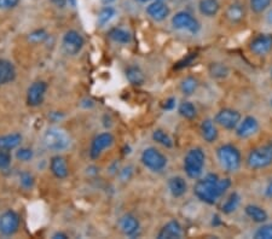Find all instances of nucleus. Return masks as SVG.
I'll return each instance as SVG.
<instances>
[{"label": "nucleus", "instance_id": "22", "mask_svg": "<svg viewBox=\"0 0 272 239\" xmlns=\"http://www.w3.org/2000/svg\"><path fill=\"white\" fill-rule=\"evenodd\" d=\"M201 134L202 138H204V141H207V143H214L216 139H218V129H216L215 123L213 120L207 119L204 120V121H202Z\"/></svg>", "mask_w": 272, "mask_h": 239}, {"label": "nucleus", "instance_id": "27", "mask_svg": "<svg viewBox=\"0 0 272 239\" xmlns=\"http://www.w3.org/2000/svg\"><path fill=\"white\" fill-rule=\"evenodd\" d=\"M108 35L113 41L119 44H129L132 40V35L122 28H113Z\"/></svg>", "mask_w": 272, "mask_h": 239}, {"label": "nucleus", "instance_id": "20", "mask_svg": "<svg viewBox=\"0 0 272 239\" xmlns=\"http://www.w3.org/2000/svg\"><path fill=\"white\" fill-rule=\"evenodd\" d=\"M16 77L15 65L7 60H0V86L12 82Z\"/></svg>", "mask_w": 272, "mask_h": 239}, {"label": "nucleus", "instance_id": "33", "mask_svg": "<svg viewBox=\"0 0 272 239\" xmlns=\"http://www.w3.org/2000/svg\"><path fill=\"white\" fill-rule=\"evenodd\" d=\"M115 16V9L112 6H105L101 10L98 15V24L99 27H103L107 23L112 21V18Z\"/></svg>", "mask_w": 272, "mask_h": 239}, {"label": "nucleus", "instance_id": "36", "mask_svg": "<svg viewBox=\"0 0 272 239\" xmlns=\"http://www.w3.org/2000/svg\"><path fill=\"white\" fill-rule=\"evenodd\" d=\"M46 38H47V33L45 32V30L37 29V30H34V32L30 33L29 37H28V40L33 44H39V43H43Z\"/></svg>", "mask_w": 272, "mask_h": 239}, {"label": "nucleus", "instance_id": "44", "mask_svg": "<svg viewBox=\"0 0 272 239\" xmlns=\"http://www.w3.org/2000/svg\"><path fill=\"white\" fill-rule=\"evenodd\" d=\"M52 1H54L57 6H61V7H63L67 4V0H52Z\"/></svg>", "mask_w": 272, "mask_h": 239}, {"label": "nucleus", "instance_id": "40", "mask_svg": "<svg viewBox=\"0 0 272 239\" xmlns=\"http://www.w3.org/2000/svg\"><path fill=\"white\" fill-rule=\"evenodd\" d=\"M18 2L19 0H0V10L15 9Z\"/></svg>", "mask_w": 272, "mask_h": 239}, {"label": "nucleus", "instance_id": "18", "mask_svg": "<svg viewBox=\"0 0 272 239\" xmlns=\"http://www.w3.org/2000/svg\"><path fill=\"white\" fill-rule=\"evenodd\" d=\"M50 171L57 178V179H66L69 175L68 165L65 157L54 156L50 161Z\"/></svg>", "mask_w": 272, "mask_h": 239}, {"label": "nucleus", "instance_id": "42", "mask_svg": "<svg viewBox=\"0 0 272 239\" xmlns=\"http://www.w3.org/2000/svg\"><path fill=\"white\" fill-rule=\"evenodd\" d=\"M265 196L269 197V198H272V181L269 182L268 187L265 190Z\"/></svg>", "mask_w": 272, "mask_h": 239}, {"label": "nucleus", "instance_id": "5", "mask_svg": "<svg viewBox=\"0 0 272 239\" xmlns=\"http://www.w3.org/2000/svg\"><path fill=\"white\" fill-rule=\"evenodd\" d=\"M247 165L251 169H263L272 165V151L269 146L258 147L252 150L247 157Z\"/></svg>", "mask_w": 272, "mask_h": 239}, {"label": "nucleus", "instance_id": "1", "mask_svg": "<svg viewBox=\"0 0 272 239\" xmlns=\"http://www.w3.org/2000/svg\"><path fill=\"white\" fill-rule=\"evenodd\" d=\"M230 186V179H220L216 174H208L204 179L197 180L194 186V193L200 201L213 205L229 190Z\"/></svg>", "mask_w": 272, "mask_h": 239}, {"label": "nucleus", "instance_id": "24", "mask_svg": "<svg viewBox=\"0 0 272 239\" xmlns=\"http://www.w3.org/2000/svg\"><path fill=\"white\" fill-rule=\"evenodd\" d=\"M199 10L206 17H214L220 10V4L218 0H200Z\"/></svg>", "mask_w": 272, "mask_h": 239}, {"label": "nucleus", "instance_id": "10", "mask_svg": "<svg viewBox=\"0 0 272 239\" xmlns=\"http://www.w3.org/2000/svg\"><path fill=\"white\" fill-rule=\"evenodd\" d=\"M215 123H218L219 126H221L223 128L227 130L235 129L236 127L238 126V123L241 122V114L238 113L237 110L229 109V108H225V109H221L216 113Z\"/></svg>", "mask_w": 272, "mask_h": 239}, {"label": "nucleus", "instance_id": "4", "mask_svg": "<svg viewBox=\"0 0 272 239\" xmlns=\"http://www.w3.org/2000/svg\"><path fill=\"white\" fill-rule=\"evenodd\" d=\"M216 157L219 163L227 172H236L240 169L242 156L237 147L231 144H224L216 150Z\"/></svg>", "mask_w": 272, "mask_h": 239}, {"label": "nucleus", "instance_id": "49", "mask_svg": "<svg viewBox=\"0 0 272 239\" xmlns=\"http://www.w3.org/2000/svg\"><path fill=\"white\" fill-rule=\"evenodd\" d=\"M138 1H139V2H146V1H149V0H138Z\"/></svg>", "mask_w": 272, "mask_h": 239}, {"label": "nucleus", "instance_id": "38", "mask_svg": "<svg viewBox=\"0 0 272 239\" xmlns=\"http://www.w3.org/2000/svg\"><path fill=\"white\" fill-rule=\"evenodd\" d=\"M33 155L34 154H33L32 149H28V147H21L16 152V157H17L18 161H22V162H28L33 158Z\"/></svg>", "mask_w": 272, "mask_h": 239}, {"label": "nucleus", "instance_id": "15", "mask_svg": "<svg viewBox=\"0 0 272 239\" xmlns=\"http://www.w3.org/2000/svg\"><path fill=\"white\" fill-rule=\"evenodd\" d=\"M119 226H120L121 232L124 233L125 236L133 237V236L137 235L138 231H139V221H138L137 218L133 216L132 214H125V215L120 219Z\"/></svg>", "mask_w": 272, "mask_h": 239}, {"label": "nucleus", "instance_id": "26", "mask_svg": "<svg viewBox=\"0 0 272 239\" xmlns=\"http://www.w3.org/2000/svg\"><path fill=\"white\" fill-rule=\"evenodd\" d=\"M126 77L127 80L135 86H140L145 82V75L141 71L139 66H129L126 70Z\"/></svg>", "mask_w": 272, "mask_h": 239}, {"label": "nucleus", "instance_id": "12", "mask_svg": "<svg viewBox=\"0 0 272 239\" xmlns=\"http://www.w3.org/2000/svg\"><path fill=\"white\" fill-rule=\"evenodd\" d=\"M47 91L45 81H35L27 90V104L32 108H37L43 104Z\"/></svg>", "mask_w": 272, "mask_h": 239}, {"label": "nucleus", "instance_id": "37", "mask_svg": "<svg viewBox=\"0 0 272 239\" xmlns=\"http://www.w3.org/2000/svg\"><path fill=\"white\" fill-rule=\"evenodd\" d=\"M11 161H12V158H11L10 152L7 150L0 149V171H5V169L9 168Z\"/></svg>", "mask_w": 272, "mask_h": 239}, {"label": "nucleus", "instance_id": "8", "mask_svg": "<svg viewBox=\"0 0 272 239\" xmlns=\"http://www.w3.org/2000/svg\"><path fill=\"white\" fill-rule=\"evenodd\" d=\"M172 24L176 29L179 30H188L191 34H196L200 30V23L199 21L185 11H180L177 12L172 18Z\"/></svg>", "mask_w": 272, "mask_h": 239}, {"label": "nucleus", "instance_id": "46", "mask_svg": "<svg viewBox=\"0 0 272 239\" xmlns=\"http://www.w3.org/2000/svg\"><path fill=\"white\" fill-rule=\"evenodd\" d=\"M115 1V0H102V2H103V4L105 5H109V4H112V2Z\"/></svg>", "mask_w": 272, "mask_h": 239}, {"label": "nucleus", "instance_id": "30", "mask_svg": "<svg viewBox=\"0 0 272 239\" xmlns=\"http://www.w3.org/2000/svg\"><path fill=\"white\" fill-rule=\"evenodd\" d=\"M208 70H209L210 76L215 77V79H224L229 74V68L223 63H212Z\"/></svg>", "mask_w": 272, "mask_h": 239}, {"label": "nucleus", "instance_id": "16", "mask_svg": "<svg viewBox=\"0 0 272 239\" xmlns=\"http://www.w3.org/2000/svg\"><path fill=\"white\" fill-rule=\"evenodd\" d=\"M146 13L156 22H161L166 19L169 15V7L162 0H155L146 7Z\"/></svg>", "mask_w": 272, "mask_h": 239}, {"label": "nucleus", "instance_id": "19", "mask_svg": "<svg viewBox=\"0 0 272 239\" xmlns=\"http://www.w3.org/2000/svg\"><path fill=\"white\" fill-rule=\"evenodd\" d=\"M225 17L227 18V21H230L231 23H240V22H242L244 17H246V9H244V5H242L238 1L230 4L225 11Z\"/></svg>", "mask_w": 272, "mask_h": 239}, {"label": "nucleus", "instance_id": "9", "mask_svg": "<svg viewBox=\"0 0 272 239\" xmlns=\"http://www.w3.org/2000/svg\"><path fill=\"white\" fill-rule=\"evenodd\" d=\"M114 141H115V139H114V135L112 133H99L98 135H96V137L93 138L92 143H91L90 151H88L90 152V157L92 158V160H97V158L103 154L105 149H109V147L113 145Z\"/></svg>", "mask_w": 272, "mask_h": 239}, {"label": "nucleus", "instance_id": "17", "mask_svg": "<svg viewBox=\"0 0 272 239\" xmlns=\"http://www.w3.org/2000/svg\"><path fill=\"white\" fill-rule=\"evenodd\" d=\"M183 236L182 225L177 220L168 221L157 235L159 239H179Z\"/></svg>", "mask_w": 272, "mask_h": 239}, {"label": "nucleus", "instance_id": "48", "mask_svg": "<svg viewBox=\"0 0 272 239\" xmlns=\"http://www.w3.org/2000/svg\"><path fill=\"white\" fill-rule=\"evenodd\" d=\"M268 146H269V149H270V150H271V151H272V141H271V143H270V144H268Z\"/></svg>", "mask_w": 272, "mask_h": 239}, {"label": "nucleus", "instance_id": "52", "mask_svg": "<svg viewBox=\"0 0 272 239\" xmlns=\"http://www.w3.org/2000/svg\"><path fill=\"white\" fill-rule=\"evenodd\" d=\"M162 1H163V0H162Z\"/></svg>", "mask_w": 272, "mask_h": 239}, {"label": "nucleus", "instance_id": "43", "mask_svg": "<svg viewBox=\"0 0 272 239\" xmlns=\"http://www.w3.org/2000/svg\"><path fill=\"white\" fill-rule=\"evenodd\" d=\"M52 238H54V239H66V238H68V236H67L66 233H63V232H57V233H55L54 236H52Z\"/></svg>", "mask_w": 272, "mask_h": 239}, {"label": "nucleus", "instance_id": "41", "mask_svg": "<svg viewBox=\"0 0 272 239\" xmlns=\"http://www.w3.org/2000/svg\"><path fill=\"white\" fill-rule=\"evenodd\" d=\"M174 105H176V99H174V98H168L167 101L165 102V104H163V109L172 110L174 108Z\"/></svg>", "mask_w": 272, "mask_h": 239}, {"label": "nucleus", "instance_id": "7", "mask_svg": "<svg viewBox=\"0 0 272 239\" xmlns=\"http://www.w3.org/2000/svg\"><path fill=\"white\" fill-rule=\"evenodd\" d=\"M21 225V218L15 210L9 209L0 215V233L5 237H11L17 233Z\"/></svg>", "mask_w": 272, "mask_h": 239}, {"label": "nucleus", "instance_id": "34", "mask_svg": "<svg viewBox=\"0 0 272 239\" xmlns=\"http://www.w3.org/2000/svg\"><path fill=\"white\" fill-rule=\"evenodd\" d=\"M251 2V9L255 13H262L271 5L272 0H249Z\"/></svg>", "mask_w": 272, "mask_h": 239}, {"label": "nucleus", "instance_id": "28", "mask_svg": "<svg viewBox=\"0 0 272 239\" xmlns=\"http://www.w3.org/2000/svg\"><path fill=\"white\" fill-rule=\"evenodd\" d=\"M197 87H199V81L193 76L185 77L182 83H180V91L185 96H191L193 93H195Z\"/></svg>", "mask_w": 272, "mask_h": 239}, {"label": "nucleus", "instance_id": "23", "mask_svg": "<svg viewBox=\"0 0 272 239\" xmlns=\"http://www.w3.org/2000/svg\"><path fill=\"white\" fill-rule=\"evenodd\" d=\"M21 141L22 135L19 133H10V134L0 135V149L11 151V150L21 145Z\"/></svg>", "mask_w": 272, "mask_h": 239}, {"label": "nucleus", "instance_id": "29", "mask_svg": "<svg viewBox=\"0 0 272 239\" xmlns=\"http://www.w3.org/2000/svg\"><path fill=\"white\" fill-rule=\"evenodd\" d=\"M240 196H238L237 192H234L230 194L229 198L226 199L225 203H224L223 205H221V212L224 214H230L232 212H235L236 209H237L238 204H240Z\"/></svg>", "mask_w": 272, "mask_h": 239}, {"label": "nucleus", "instance_id": "32", "mask_svg": "<svg viewBox=\"0 0 272 239\" xmlns=\"http://www.w3.org/2000/svg\"><path fill=\"white\" fill-rule=\"evenodd\" d=\"M178 113L183 116V118L188 119V120L195 119L197 115V110H196L195 105L190 102H183L182 104L179 105Z\"/></svg>", "mask_w": 272, "mask_h": 239}, {"label": "nucleus", "instance_id": "45", "mask_svg": "<svg viewBox=\"0 0 272 239\" xmlns=\"http://www.w3.org/2000/svg\"><path fill=\"white\" fill-rule=\"evenodd\" d=\"M67 2H69V5H71V6L76 5V0H67Z\"/></svg>", "mask_w": 272, "mask_h": 239}, {"label": "nucleus", "instance_id": "47", "mask_svg": "<svg viewBox=\"0 0 272 239\" xmlns=\"http://www.w3.org/2000/svg\"><path fill=\"white\" fill-rule=\"evenodd\" d=\"M268 22H269V23H270V24H272V11H271L270 13H269V16H268Z\"/></svg>", "mask_w": 272, "mask_h": 239}, {"label": "nucleus", "instance_id": "6", "mask_svg": "<svg viewBox=\"0 0 272 239\" xmlns=\"http://www.w3.org/2000/svg\"><path fill=\"white\" fill-rule=\"evenodd\" d=\"M140 161L146 168L152 172H161L167 166V158L155 147H148L144 150Z\"/></svg>", "mask_w": 272, "mask_h": 239}, {"label": "nucleus", "instance_id": "3", "mask_svg": "<svg viewBox=\"0 0 272 239\" xmlns=\"http://www.w3.org/2000/svg\"><path fill=\"white\" fill-rule=\"evenodd\" d=\"M206 162V155L201 147L189 150L184 157V171L190 179H199L201 177Z\"/></svg>", "mask_w": 272, "mask_h": 239}, {"label": "nucleus", "instance_id": "35", "mask_svg": "<svg viewBox=\"0 0 272 239\" xmlns=\"http://www.w3.org/2000/svg\"><path fill=\"white\" fill-rule=\"evenodd\" d=\"M254 238L257 239H272V225H264L255 232Z\"/></svg>", "mask_w": 272, "mask_h": 239}, {"label": "nucleus", "instance_id": "39", "mask_svg": "<svg viewBox=\"0 0 272 239\" xmlns=\"http://www.w3.org/2000/svg\"><path fill=\"white\" fill-rule=\"evenodd\" d=\"M19 180H21V185L23 186L24 188H30L34 184V178H33L32 174L29 173H22L21 177H19Z\"/></svg>", "mask_w": 272, "mask_h": 239}, {"label": "nucleus", "instance_id": "31", "mask_svg": "<svg viewBox=\"0 0 272 239\" xmlns=\"http://www.w3.org/2000/svg\"><path fill=\"white\" fill-rule=\"evenodd\" d=\"M152 139H154V141H156L157 144H160V145L165 147L173 146V140H172V138L169 137L168 133H166L165 130L162 129L154 130V133H152Z\"/></svg>", "mask_w": 272, "mask_h": 239}, {"label": "nucleus", "instance_id": "50", "mask_svg": "<svg viewBox=\"0 0 272 239\" xmlns=\"http://www.w3.org/2000/svg\"><path fill=\"white\" fill-rule=\"evenodd\" d=\"M271 105H272V98H271Z\"/></svg>", "mask_w": 272, "mask_h": 239}, {"label": "nucleus", "instance_id": "51", "mask_svg": "<svg viewBox=\"0 0 272 239\" xmlns=\"http://www.w3.org/2000/svg\"><path fill=\"white\" fill-rule=\"evenodd\" d=\"M271 77H272V70H271Z\"/></svg>", "mask_w": 272, "mask_h": 239}, {"label": "nucleus", "instance_id": "2", "mask_svg": "<svg viewBox=\"0 0 272 239\" xmlns=\"http://www.w3.org/2000/svg\"><path fill=\"white\" fill-rule=\"evenodd\" d=\"M43 143L50 151H63L70 146V137L68 133L60 127H50L43 135Z\"/></svg>", "mask_w": 272, "mask_h": 239}, {"label": "nucleus", "instance_id": "13", "mask_svg": "<svg viewBox=\"0 0 272 239\" xmlns=\"http://www.w3.org/2000/svg\"><path fill=\"white\" fill-rule=\"evenodd\" d=\"M249 49L255 56H266L272 51V34H260L252 40Z\"/></svg>", "mask_w": 272, "mask_h": 239}, {"label": "nucleus", "instance_id": "25", "mask_svg": "<svg viewBox=\"0 0 272 239\" xmlns=\"http://www.w3.org/2000/svg\"><path fill=\"white\" fill-rule=\"evenodd\" d=\"M244 212H246L247 216L249 219H252L254 222H258V224H263L268 220V213L263 209L262 207L259 205H254V204H249L244 208Z\"/></svg>", "mask_w": 272, "mask_h": 239}, {"label": "nucleus", "instance_id": "14", "mask_svg": "<svg viewBox=\"0 0 272 239\" xmlns=\"http://www.w3.org/2000/svg\"><path fill=\"white\" fill-rule=\"evenodd\" d=\"M258 130H259V122H258V120L253 118V116H247L236 127V134H237L238 138L247 139L254 135Z\"/></svg>", "mask_w": 272, "mask_h": 239}, {"label": "nucleus", "instance_id": "11", "mask_svg": "<svg viewBox=\"0 0 272 239\" xmlns=\"http://www.w3.org/2000/svg\"><path fill=\"white\" fill-rule=\"evenodd\" d=\"M63 49L68 55L75 56L79 54L85 45L82 35L76 30H68L63 37Z\"/></svg>", "mask_w": 272, "mask_h": 239}, {"label": "nucleus", "instance_id": "21", "mask_svg": "<svg viewBox=\"0 0 272 239\" xmlns=\"http://www.w3.org/2000/svg\"><path fill=\"white\" fill-rule=\"evenodd\" d=\"M168 188L172 196L179 198L187 193L188 184L182 177H173L168 180Z\"/></svg>", "mask_w": 272, "mask_h": 239}]
</instances>
